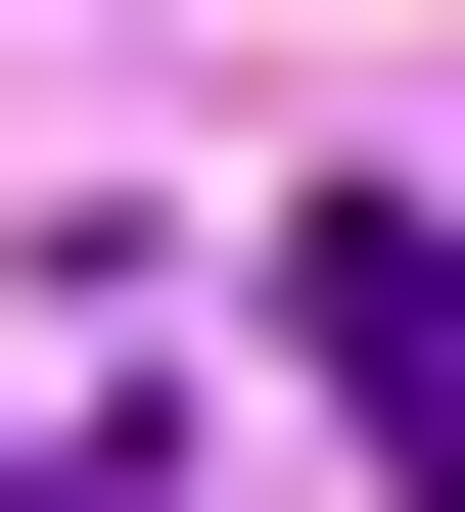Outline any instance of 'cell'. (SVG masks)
Returning a JSON list of instances; mask_svg holds the SVG:
<instances>
[{
  "instance_id": "obj_1",
  "label": "cell",
  "mask_w": 465,
  "mask_h": 512,
  "mask_svg": "<svg viewBox=\"0 0 465 512\" xmlns=\"http://www.w3.org/2000/svg\"><path fill=\"white\" fill-rule=\"evenodd\" d=\"M279 326H326V419L465 512V233H419V187H372V233H279Z\"/></svg>"
},
{
  "instance_id": "obj_2",
  "label": "cell",
  "mask_w": 465,
  "mask_h": 512,
  "mask_svg": "<svg viewBox=\"0 0 465 512\" xmlns=\"http://www.w3.org/2000/svg\"><path fill=\"white\" fill-rule=\"evenodd\" d=\"M0 512H140V419H0Z\"/></svg>"
}]
</instances>
